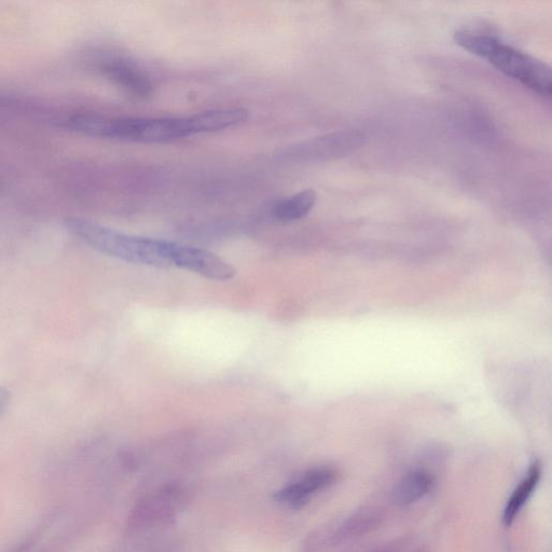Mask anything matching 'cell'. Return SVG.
Here are the masks:
<instances>
[{
  "label": "cell",
  "instance_id": "6da1fadb",
  "mask_svg": "<svg viewBox=\"0 0 552 552\" xmlns=\"http://www.w3.org/2000/svg\"><path fill=\"white\" fill-rule=\"evenodd\" d=\"M66 227L81 241L107 256L131 264L175 267L177 243L129 236L84 218H69Z\"/></svg>",
  "mask_w": 552,
  "mask_h": 552
},
{
  "label": "cell",
  "instance_id": "7a4b0ae2",
  "mask_svg": "<svg viewBox=\"0 0 552 552\" xmlns=\"http://www.w3.org/2000/svg\"><path fill=\"white\" fill-rule=\"evenodd\" d=\"M454 40L463 49L488 60L499 71L536 93L551 95V68L541 60L487 35L460 31L454 34Z\"/></svg>",
  "mask_w": 552,
  "mask_h": 552
},
{
  "label": "cell",
  "instance_id": "3957f363",
  "mask_svg": "<svg viewBox=\"0 0 552 552\" xmlns=\"http://www.w3.org/2000/svg\"><path fill=\"white\" fill-rule=\"evenodd\" d=\"M94 137L137 143H168L195 135L190 118H106L93 123Z\"/></svg>",
  "mask_w": 552,
  "mask_h": 552
},
{
  "label": "cell",
  "instance_id": "277c9868",
  "mask_svg": "<svg viewBox=\"0 0 552 552\" xmlns=\"http://www.w3.org/2000/svg\"><path fill=\"white\" fill-rule=\"evenodd\" d=\"M365 142L362 132L348 131L329 134L314 140L288 147L280 157L291 161H317L344 157L361 148Z\"/></svg>",
  "mask_w": 552,
  "mask_h": 552
},
{
  "label": "cell",
  "instance_id": "5b68a950",
  "mask_svg": "<svg viewBox=\"0 0 552 552\" xmlns=\"http://www.w3.org/2000/svg\"><path fill=\"white\" fill-rule=\"evenodd\" d=\"M336 479L334 468L313 467L276 491L273 499L285 507L298 509L306 506L316 494L333 486Z\"/></svg>",
  "mask_w": 552,
  "mask_h": 552
},
{
  "label": "cell",
  "instance_id": "8992f818",
  "mask_svg": "<svg viewBox=\"0 0 552 552\" xmlns=\"http://www.w3.org/2000/svg\"><path fill=\"white\" fill-rule=\"evenodd\" d=\"M175 267L197 273L215 281H228L237 271L224 259L213 253L179 244L175 255Z\"/></svg>",
  "mask_w": 552,
  "mask_h": 552
},
{
  "label": "cell",
  "instance_id": "52a82bcc",
  "mask_svg": "<svg viewBox=\"0 0 552 552\" xmlns=\"http://www.w3.org/2000/svg\"><path fill=\"white\" fill-rule=\"evenodd\" d=\"M103 74L134 95L148 96L153 92L150 80L135 64L122 58L109 57L101 62Z\"/></svg>",
  "mask_w": 552,
  "mask_h": 552
},
{
  "label": "cell",
  "instance_id": "ba28073f",
  "mask_svg": "<svg viewBox=\"0 0 552 552\" xmlns=\"http://www.w3.org/2000/svg\"><path fill=\"white\" fill-rule=\"evenodd\" d=\"M382 521L383 514L380 508L369 506L358 509L339 524L331 534L330 542L334 545H341L358 540V538L379 529Z\"/></svg>",
  "mask_w": 552,
  "mask_h": 552
},
{
  "label": "cell",
  "instance_id": "9c48e42d",
  "mask_svg": "<svg viewBox=\"0 0 552 552\" xmlns=\"http://www.w3.org/2000/svg\"><path fill=\"white\" fill-rule=\"evenodd\" d=\"M248 112L244 108H222L207 110L190 117L193 132L196 134L213 133L230 129L245 122Z\"/></svg>",
  "mask_w": 552,
  "mask_h": 552
},
{
  "label": "cell",
  "instance_id": "30bf717a",
  "mask_svg": "<svg viewBox=\"0 0 552 552\" xmlns=\"http://www.w3.org/2000/svg\"><path fill=\"white\" fill-rule=\"evenodd\" d=\"M434 478L425 471H414L400 479L393 491V501L397 506L406 507L425 498L433 490Z\"/></svg>",
  "mask_w": 552,
  "mask_h": 552
},
{
  "label": "cell",
  "instance_id": "8fae6325",
  "mask_svg": "<svg viewBox=\"0 0 552 552\" xmlns=\"http://www.w3.org/2000/svg\"><path fill=\"white\" fill-rule=\"evenodd\" d=\"M542 478V465L534 462L526 476L520 481L510 496L503 513V523L506 527L512 526L524 505L528 503Z\"/></svg>",
  "mask_w": 552,
  "mask_h": 552
},
{
  "label": "cell",
  "instance_id": "7c38bea8",
  "mask_svg": "<svg viewBox=\"0 0 552 552\" xmlns=\"http://www.w3.org/2000/svg\"><path fill=\"white\" fill-rule=\"evenodd\" d=\"M176 490L168 489L144 500L135 509L134 521L138 524L150 521H169L174 519V499Z\"/></svg>",
  "mask_w": 552,
  "mask_h": 552
},
{
  "label": "cell",
  "instance_id": "4fadbf2b",
  "mask_svg": "<svg viewBox=\"0 0 552 552\" xmlns=\"http://www.w3.org/2000/svg\"><path fill=\"white\" fill-rule=\"evenodd\" d=\"M316 199V193L312 189L300 191L276 204L273 211L274 217L282 223L297 222L312 211Z\"/></svg>",
  "mask_w": 552,
  "mask_h": 552
},
{
  "label": "cell",
  "instance_id": "5bb4252c",
  "mask_svg": "<svg viewBox=\"0 0 552 552\" xmlns=\"http://www.w3.org/2000/svg\"><path fill=\"white\" fill-rule=\"evenodd\" d=\"M10 399V393L0 386V416L7 410Z\"/></svg>",
  "mask_w": 552,
  "mask_h": 552
},
{
  "label": "cell",
  "instance_id": "9a60e30c",
  "mask_svg": "<svg viewBox=\"0 0 552 552\" xmlns=\"http://www.w3.org/2000/svg\"><path fill=\"white\" fill-rule=\"evenodd\" d=\"M399 550H400V544L395 542V543H388L370 552H399Z\"/></svg>",
  "mask_w": 552,
  "mask_h": 552
}]
</instances>
